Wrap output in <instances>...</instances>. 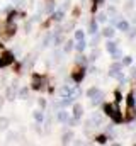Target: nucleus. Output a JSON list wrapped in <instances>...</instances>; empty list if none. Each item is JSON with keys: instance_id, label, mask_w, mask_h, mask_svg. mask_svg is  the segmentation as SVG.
Here are the masks:
<instances>
[{"instance_id": "20e7f679", "label": "nucleus", "mask_w": 136, "mask_h": 146, "mask_svg": "<svg viewBox=\"0 0 136 146\" xmlns=\"http://www.w3.org/2000/svg\"><path fill=\"white\" fill-rule=\"evenodd\" d=\"M15 90H17V82H14L9 88H7V94H5V100H14L15 99Z\"/></svg>"}, {"instance_id": "1a4fd4ad", "label": "nucleus", "mask_w": 136, "mask_h": 146, "mask_svg": "<svg viewBox=\"0 0 136 146\" xmlns=\"http://www.w3.org/2000/svg\"><path fill=\"white\" fill-rule=\"evenodd\" d=\"M105 49H107L109 53H114V51L117 49V42H116V41H112V39H109V41L105 42Z\"/></svg>"}, {"instance_id": "9b49d317", "label": "nucleus", "mask_w": 136, "mask_h": 146, "mask_svg": "<svg viewBox=\"0 0 136 146\" xmlns=\"http://www.w3.org/2000/svg\"><path fill=\"white\" fill-rule=\"evenodd\" d=\"M89 33H90V34H97V33H99V22H97V21H92V22H90Z\"/></svg>"}, {"instance_id": "cd10ccee", "label": "nucleus", "mask_w": 136, "mask_h": 146, "mask_svg": "<svg viewBox=\"0 0 136 146\" xmlns=\"http://www.w3.org/2000/svg\"><path fill=\"white\" fill-rule=\"evenodd\" d=\"M105 19H107L105 14H99V15H97V22H105Z\"/></svg>"}, {"instance_id": "393cba45", "label": "nucleus", "mask_w": 136, "mask_h": 146, "mask_svg": "<svg viewBox=\"0 0 136 146\" xmlns=\"http://www.w3.org/2000/svg\"><path fill=\"white\" fill-rule=\"evenodd\" d=\"M73 49V41H67L65 42V53H70Z\"/></svg>"}, {"instance_id": "f257e3e1", "label": "nucleus", "mask_w": 136, "mask_h": 146, "mask_svg": "<svg viewBox=\"0 0 136 146\" xmlns=\"http://www.w3.org/2000/svg\"><path fill=\"white\" fill-rule=\"evenodd\" d=\"M104 112L112 119V122H116V124L123 122V114H121V110H119V104H117V102H114V104H105V106H104Z\"/></svg>"}, {"instance_id": "0eeeda50", "label": "nucleus", "mask_w": 136, "mask_h": 146, "mask_svg": "<svg viewBox=\"0 0 136 146\" xmlns=\"http://www.w3.org/2000/svg\"><path fill=\"white\" fill-rule=\"evenodd\" d=\"M114 34H116V31H114V27H111V26H107V27L102 31V36L107 37V39H112V37H114Z\"/></svg>"}, {"instance_id": "6e6552de", "label": "nucleus", "mask_w": 136, "mask_h": 146, "mask_svg": "<svg viewBox=\"0 0 136 146\" xmlns=\"http://www.w3.org/2000/svg\"><path fill=\"white\" fill-rule=\"evenodd\" d=\"M82 114H83V107H82V104H75V106H73V117L80 119Z\"/></svg>"}, {"instance_id": "aec40b11", "label": "nucleus", "mask_w": 136, "mask_h": 146, "mask_svg": "<svg viewBox=\"0 0 136 146\" xmlns=\"http://www.w3.org/2000/svg\"><path fill=\"white\" fill-rule=\"evenodd\" d=\"M15 34V26H12V22H9L7 26V36H14Z\"/></svg>"}, {"instance_id": "423d86ee", "label": "nucleus", "mask_w": 136, "mask_h": 146, "mask_svg": "<svg viewBox=\"0 0 136 146\" xmlns=\"http://www.w3.org/2000/svg\"><path fill=\"white\" fill-rule=\"evenodd\" d=\"M14 54L10 53V51H5L3 54H2V61H3V66H9V65H12L14 63Z\"/></svg>"}, {"instance_id": "2f4dec72", "label": "nucleus", "mask_w": 136, "mask_h": 146, "mask_svg": "<svg viewBox=\"0 0 136 146\" xmlns=\"http://www.w3.org/2000/svg\"><path fill=\"white\" fill-rule=\"evenodd\" d=\"M37 104H39V107H41V109H44V107H46V100H44V99H39V102H37Z\"/></svg>"}, {"instance_id": "f8f14e48", "label": "nucleus", "mask_w": 136, "mask_h": 146, "mask_svg": "<svg viewBox=\"0 0 136 146\" xmlns=\"http://www.w3.org/2000/svg\"><path fill=\"white\" fill-rule=\"evenodd\" d=\"M73 48H75L77 51L83 53V51H85V48H87V42H85V39H80V41H78V42H77V44H75Z\"/></svg>"}, {"instance_id": "39448f33", "label": "nucleus", "mask_w": 136, "mask_h": 146, "mask_svg": "<svg viewBox=\"0 0 136 146\" xmlns=\"http://www.w3.org/2000/svg\"><path fill=\"white\" fill-rule=\"evenodd\" d=\"M102 121H104V117H102L99 112H95V114H92V119L87 122V126H95V127H97V126L102 124Z\"/></svg>"}, {"instance_id": "f03ea898", "label": "nucleus", "mask_w": 136, "mask_h": 146, "mask_svg": "<svg viewBox=\"0 0 136 146\" xmlns=\"http://www.w3.org/2000/svg\"><path fill=\"white\" fill-rule=\"evenodd\" d=\"M31 85H33L34 90H41V88H44V85H46V78L41 76V75H37V73H34Z\"/></svg>"}, {"instance_id": "a878e982", "label": "nucleus", "mask_w": 136, "mask_h": 146, "mask_svg": "<svg viewBox=\"0 0 136 146\" xmlns=\"http://www.w3.org/2000/svg\"><path fill=\"white\" fill-rule=\"evenodd\" d=\"M99 39H101V36H97V34H94V37H92V41H90V46H97L99 44Z\"/></svg>"}, {"instance_id": "7ed1b4c3", "label": "nucleus", "mask_w": 136, "mask_h": 146, "mask_svg": "<svg viewBox=\"0 0 136 146\" xmlns=\"http://www.w3.org/2000/svg\"><path fill=\"white\" fill-rule=\"evenodd\" d=\"M85 75H87V72H85V66H82L80 70H77V72L71 73V78H73V82H75V83H80V82L85 78Z\"/></svg>"}, {"instance_id": "f704fd0d", "label": "nucleus", "mask_w": 136, "mask_h": 146, "mask_svg": "<svg viewBox=\"0 0 136 146\" xmlns=\"http://www.w3.org/2000/svg\"><path fill=\"white\" fill-rule=\"evenodd\" d=\"M131 78H136V66H133V70H131Z\"/></svg>"}, {"instance_id": "c9c22d12", "label": "nucleus", "mask_w": 136, "mask_h": 146, "mask_svg": "<svg viewBox=\"0 0 136 146\" xmlns=\"http://www.w3.org/2000/svg\"><path fill=\"white\" fill-rule=\"evenodd\" d=\"M3 102H5V97H0V109L3 107Z\"/></svg>"}, {"instance_id": "dca6fc26", "label": "nucleus", "mask_w": 136, "mask_h": 146, "mask_svg": "<svg viewBox=\"0 0 136 146\" xmlns=\"http://www.w3.org/2000/svg\"><path fill=\"white\" fill-rule=\"evenodd\" d=\"M9 124H10V121L7 117H0V131H7Z\"/></svg>"}, {"instance_id": "72a5a7b5", "label": "nucleus", "mask_w": 136, "mask_h": 146, "mask_svg": "<svg viewBox=\"0 0 136 146\" xmlns=\"http://www.w3.org/2000/svg\"><path fill=\"white\" fill-rule=\"evenodd\" d=\"M135 2H136V0H128V3H126V9H131V7L135 5Z\"/></svg>"}, {"instance_id": "c756f323", "label": "nucleus", "mask_w": 136, "mask_h": 146, "mask_svg": "<svg viewBox=\"0 0 136 146\" xmlns=\"http://www.w3.org/2000/svg\"><path fill=\"white\" fill-rule=\"evenodd\" d=\"M15 15H17V12H15V10H14V12H10V14H9V19H7V21H9V22H12Z\"/></svg>"}, {"instance_id": "ddd939ff", "label": "nucleus", "mask_w": 136, "mask_h": 146, "mask_svg": "<svg viewBox=\"0 0 136 146\" xmlns=\"http://www.w3.org/2000/svg\"><path fill=\"white\" fill-rule=\"evenodd\" d=\"M68 117H70V115H68V112H67V110H60V112H58V121H60V122L67 124Z\"/></svg>"}, {"instance_id": "412c9836", "label": "nucleus", "mask_w": 136, "mask_h": 146, "mask_svg": "<svg viewBox=\"0 0 136 146\" xmlns=\"http://www.w3.org/2000/svg\"><path fill=\"white\" fill-rule=\"evenodd\" d=\"M107 139H109V138H107V136H104V134H101V136H97V138H95V141H97L99 145H105V143H107Z\"/></svg>"}, {"instance_id": "4468645a", "label": "nucleus", "mask_w": 136, "mask_h": 146, "mask_svg": "<svg viewBox=\"0 0 136 146\" xmlns=\"http://www.w3.org/2000/svg\"><path fill=\"white\" fill-rule=\"evenodd\" d=\"M63 15H65V12H63V10H56V12H53L51 19H53V21H56V22H60V21H63Z\"/></svg>"}, {"instance_id": "6ab92c4d", "label": "nucleus", "mask_w": 136, "mask_h": 146, "mask_svg": "<svg viewBox=\"0 0 136 146\" xmlns=\"http://www.w3.org/2000/svg\"><path fill=\"white\" fill-rule=\"evenodd\" d=\"M27 97H29V88H27V87L21 88V92H19V99H27Z\"/></svg>"}, {"instance_id": "4c0bfd02", "label": "nucleus", "mask_w": 136, "mask_h": 146, "mask_svg": "<svg viewBox=\"0 0 136 146\" xmlns=\"http://www.w3.org/2000/svg\"><path fill=\"white\" fill-rule=\"evenodd\" d=\"M0 68H3V61H2V56H0Z\"/></svg>"}, {"instance_id": "a211bd4d", "label": "nucleus", "mask_w": 136, "mask_h": 146, "mask_svg": "<svg viewBox=\"0 0 136 146\" xmlns=\"http://www.w3.org/2000/svg\"><path fill=\"white\" fill-rule=\"evenodd\" d=\"M34 119H36L37 124H41V122L44 121V114H43L41 110H36V112H34Z\"/></svg>"}, {"instance_id": "e433bc0d", "label": "nucleus", "mask_w": 136, "mask_h": 146, "mask_svg": "<svg viewBox=\"0 0 136 146\" xmlns=\"http://www.w3.org/2000/svg\"><path fill=\"white\" fill-rule=\"evenodd\" d=\"M136 36V29H133V33H129V37H135Z\"/></svg>"}, {"instance_id": "bb28decb", "label": "nucleus", "mask_w": 136, "mask_h": 146, "mask_svg": "<svg viewBox=\"0 0 136 146\" xmlns=\"http://www.w3.org/2000/svg\"><path fill=\"white\" fill-rule=\"evenodd\" d=\"M85 34H83V31H75V39L77 41H80V39H83Z\"/></svg>"}, {"instance_id": "f3484780", "label": "nucleus", "mask_w": 136, "mask_h": 146, "mask_svg": "<svg viewBox=\"0 0 136 146\" xmlns=\"http://www.w3.org/2000/svg\"><path fill=\"white\" fill-rule=\"evenodd\" d=\"M77 94H80V92H78V90H77ZM61 95H63V97H68V95H73V88H71V87H63V88H61Z\"/></svg>"}, {"instance_id": "5701e85b", "label": "nucleus", "mask_w": 136, "mask_h": 146, "mask_svg": "<svg viewBox=\"0 0 136 146\" xmlns=\"http://www.w3.org/2000/svg\"><path fill=\"white\" fill-rule=\"evenodd\" d=\"M77 63H78V65H82V66H87V58L80 54V56L77 58Z\"/></svg>"}, {"instance_id": "7c9ffc66", "label": "nucleus", "mask_w": 136, "mask_h": 146, "mask_svg": "<svg viewBox=\"0 0 136 146\" xmlns=\"http://www.w3.org/2000/svg\"><path fill=\"white\" fill-rule=\"evenodd\" d=\"M123 65H131V56H124V60H123Z\"/></svg>"}, {"instance_id": "c85d7f7f", "label": "nucleus", "mask_w": 136, "mask_h": 146, "mask_svg": "<svg viewBox=\"0 0 136 146\" xmlns=\"http://www.w3.org/2000/svg\"><path fill=\"white\" fill-rule=\"evenodd\" d=\"M111 68H112V70H123V63H114Z\"/></svg>"}, {"instance_id": "9d476101", "label": "nucleus", "mask_w": 136, "mask_h": 146, "mask_svg": "<svg viewBox=\"0 0 136 146\" xmlns=\"http://www.w3.org/2000/svg\"><path fill=\"white\" fill-rule=\"evenodd\" d=\"M117 29L123 31V33H128V31H129V24H128V21H117Z\"/></svg>"}, {"instance_id": "4be33fe9", "label": "nucleus", "mask_w": 136, "mask_h": 146, "mask_svg": "<svg viewBox=\"0 0 136 146\" xmlns=\"http://www.w3.org/2000/svg\"><path fill=\"white\" fill-rule=\"evenodd\" d=\"M99 56H101V51H99V49H94V51H92V54H90V58H89V60H90V61H94V60H97V58H99Z\"/></svg>"}, {"instance_id": "473e14b6", "label": "nucleus", "mask_w": 136, "mask_h": 146, "mask_svg": "<svg viewBox=\"0 0 136 146\" xmlns=\"http://www.w3.org/2000/svg\"><path fill=\"white\" fill-rule=\"evenodd\" d=\"M116 102H117V104L121 102V92H119V90H116Z\"/></svg>"}, {"instance_id": "b1692460", "label": "nucleus", "mask_w": 136, "mask_h": 146, "mask_svg": "<svg viewBox=\"0 0 136 146\" xmlns=\"http://www.w3.org/2000/svg\"><path fill=\"white\" fill-rule=\"evenodd\" d=\"M17 139V134L15 133H9L7 134V143H12V141H15Z\"/></svg>"}, {"instance_id": "2eb2a0df", "label": "nucleus", "mask_w": 136, "mask_h": 146, "mask_svg": "<svg viewBox=\"0 0 136 146\" xmlns=\"http://www.w3.org/2000/svg\"><path fill=\"white\" fill-rule=\"evenodd\" d=\"M71 139H73V133H71V131H68V133H65V134L61 136V143H63V145H68Z\"/></svg>"}]
</instances>
